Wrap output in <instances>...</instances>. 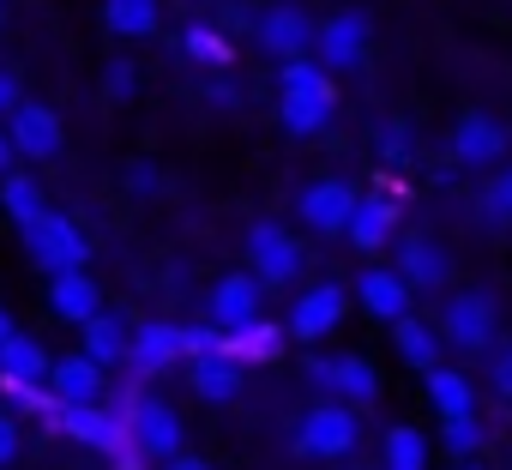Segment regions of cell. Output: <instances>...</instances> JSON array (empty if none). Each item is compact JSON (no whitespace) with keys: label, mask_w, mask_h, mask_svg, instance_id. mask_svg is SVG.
I'll use <instances>...</instances> for the list:
<instances>
[{"label":"cell","mask_w":512,"mask_h":470,"mask_svg":"<svg viewBox=\"0 0 512 470\" xmlns=\"http://www.w3.org/2000/svg\"><path fill=\"white\" fill-rule=\"evenodd\" d=\"M278 85H284V133H290V139H314V133H326V121H332V109H338V85H332V73H326L320 61L296 55V61H284Z\"/></svg>","instance_id":"cell-1"},{"label":"cell","mask_w":512,"mask_h":470,"mask_svg":"<svg viewBox=\"0 0 512 470\" xmlns=\"http://www.w3.org/2000/svg\"><path fill=\"white\" fill-rule=\"evenodd\" d=\"M19 229H25V254H31L43 272H79V266L91 260V242L79 235V223L61 217V211H37V217L19 223Z\"/></svg>","instance_id":"cell-2"},{"label":"cell","mask_w":512,"mask_h":470,"mask_svg":"<svg viewBox=\"0 0 512 470\" xmlns=\"http://www.w3.org/2000/svg\"><path fill=\"white\" fill-rule=\"evenodd\" d=\"M356 440H362V422H356V410H350L344 398L314 404V410L302 416V428H296V452H302V458H350Z\"/></svg>","instance_id":"cell-3"},{"label":"cell","mask_w":512,"mask_h":470,"mask_svg":"<svg viewBox=\"0 0 512 470\" xmlns=\"http://www.w3.org/2000/svg\"><path fill=\"white\" fill-rule=\"evenodd\" d=\"M368 43H374V25H368V13H332V19H320L314 25V61L326 67V73H350V67H362V55H368Z\"/></svg>","instance_id":"cell-4"},{"label":"cell","mask_w":512,"mask_h":470,"mask_svg":"<svg viewBox=\"0 0 512 470\" xmlns=\"http://www.w3.org/2000/svg\"><path fill=\"white\" fill-rule=\"evenodd\" d=\"M247 266H253V278H260V284H290V278L302 272V248H296V235H290L284 223L260 217V223L247 229Z\"/></svg>","instance_id":"cell-5"},{"label":"cell","mask_w":512,"mask_h":470,"mask_svg":"<svg viewBox=\"0 0 512 470\" xmlns=\"http://www.w3.org/2000/svg\"><path fill=\"white\" fill-rule=\"evenodd\" d=\"M205 314H211L217 332H241V326H253V320L266 314V284L253 278V272H229V278H217Z\"/></svg>","instance_id":"cell-6"},{"label":"cell","mask_w":512,"mask_h":470,"mask_svg":"<svg viewBox=\"0 0 512 470\" xmlns=\"http://www.w3.org/2000/svg\"><path fill=\"white\" fill-rule=\"evenodd\" d=\"M7 139H13V151H19V157L49 163V157H61L67 127H61V115H55L49 103H19V109L7 115Z\"/></svg>","instance_id":"cell-7"},{"label":"cell","mask_w":512,"mask_h":470,"mask_svg":"<svg viewBox=\"0 0 512 470\" xmlns=\"http://www.w3.org/2000/svg\"><path fill=\"white\" fill-rule=\"evenodd\" d=\"M440 332H446V344H458V350H488L494 332H500V314H494L488 296L464 290V296H446V308H440Z\"/></svg>","instance_id":"cell-8"},{"label":"cell","mask_w":512,"mask_h":470,"mask_svg":"<svg viewBox=\"0 0 512 470\" xmlns=\"http://www.w3.org/2000/svg\"><path fill=\"white\" fill-rule=\"evenodd\" d=\"M344 308H350V296H344L338 284H314V290H302V296H296V308H290L284 332H290L296 344H320L326 332H338V326H344Z\"/></svg>","instance_id":"cell-9"},{"label":"cell","mask_w":512,"mask_h":470,"mask_svg":"<svg viewBox=\"0 0 512 470\" xmlns=\"http://www.w3.org/2000/svg\"><path fill=\"white\" fill-rule=\"evenodd\" d=\"M253 37H260V49L266 55H278V61H296V55H308L314 49V19L302 13V7H266L260 13V25H253Z\"/></svg>","instance_id":"cell-10"},{"label":"cell","mask_w":512,"mask_h":470,"mask_svg":"<svg viewBox=\"0 0 512 470\" xmlns=\"http://www.w3.org/2000/svg\"><path fill=\"white\" fill-rule=\"evenodd\" d=\"M356 187L350 181H314L302 199H296V217L314 229V235H344V223H350V211H356Z\"/></svg>","instance_id":"cell-11"},{"label":"cell","mask_w":512,"mask_h":470,"mask_svg":"<svg viewBox=\"0 0 512 470\" xmlns=\"http://www.w3.org/2000/svg\"><path fill=\"white\" fill-rule=\"evenodd\" d=\"M127 428H133V446L145 458H175L181 452V416L163 398H139L133 416H127Z\"/></svg>","instance_id":"cell-12"},{"label":"cell","mask_w":512,"mask_h":470,"mask_svg":"<svg viewBox=\"0 0 512 470\" xmlns=\"http://www.w3.org/2000/svg\"><path fill=\"white\" fill-rule=\"evenodd\" d=\"M452 157L464 163V169H488V163H500L506 157V127L494 121V115H458V127H452Z\"/></svg>","instance_id":"cell-13"},{"label":"cell","mask_w":512,"mask_h":470,"mask_svg":"<svg viewBox=\"0 0 512 470\" xmlns=\"http://www.w3.org/2000/svg\"><path fill=\"white\" fill-rule=\"evenodd\" d=\"M49 416H55V422L67 428V434H79L85 446H97V452H121V464L133 470V458H127V434H121V422H115V416H103L97 404H55Z\"/></svg>","instance_id":"cell-14"},{"label":"cell","mask_w":512,"mask_h":470,"mask_svg":"<svg viewBox=\"0 0 512 470\" xmlns=\"http://www.w3.org/2000/svg\"><path fill=\"white\" fill-rule=\"evenodd\" d=\"M49 398L55 404H97L103 398V362H91L85 350L79 356H55L49 362Z\"/></svg>","instance_id":"cell-15"},{"label":"cell","mask_w":512,"mask_h":470,"mask_svg":"<svg viewBox=\"0 0 512 470\" xmlns=\"http://www.w3.org/2000/svg\"><path fill=\"white\" fill-rule=\"evenodd\" d=\"M181 362V326H169V320H145L133 338H127V368H139V374H163V368H175Z\"/></svg>","instance_id":"cell-16"},{"label":"cell","mask_w":512,"mask_h":470,"mask_svg":"<svg viewBox=\"0 0 512 470\" xmlns=\"http://www.w3.org/2000/svg\"><path fill=\"white\" fill-rule=\"evenodd\" d=\"M410 290H440L446 278H452V254L446 248H434V242H422V235H410V242L398 248V266H392Z\"/></svg>","instance_id":"cell-17"},{"label":"cell","mask_w":512,"mask_h":470,"mask_svg":"<svg viewBox=\"0 0 512 470\" xmlns=\"http://www.w3.org/2000/svg\"><path fill=\"white\" fill-rule=\"evenodd\" d=\"M49 308H55V320L85 326V320L103 308V290L85 278V266H79V272H49Z\"/></svg>","instance_id":"cell-18"},{"label":"cell","mask_w":512,"mask_h":470,"mask_svg":"<svg viewBox=\"0 0 512 470\" xmlns=\"http://www.w3.org/2000/svg\"><path fill=\"white\" fill-rule=\"evenodd\" d=\"M392 223H398V205H392L386 193H374V199H356V211H350L344 235H350V248L374 254V248H386V242H392Z\"/></svg>","instance_id":"cell-19"},{"label":"cell","mask_w":512,"mask_h":470,"mask_svg":"<svg viewBox=\"0 0 512 470\" xmlns=\"http://www.w3.org/2000/svg\"><path fill=\"white\" fill-rule=\"evenodd\" d=\"M49 350L37 344V338H25V332H13L7 344H0V386H43L49 380Z\"/></svg>","instance_id":"cell-20"},{"label":"cell","mask_w":512,"mask_h":470,"mask_svg":"<svg viewBox=\"0 0 512 470\" xmlns=\"http://www.w3.org/2000/svg\"><path fill=\"white\" fill-rule=\"evenodd\" d=\"M356 296H362V308H368L374 320H386V326H392V320H404V314H410V296H416V290H410V284H404L398 272L374 266V272H362Z\"/></svg>","instance_id":"cell-21"},{"label":"cell","mask_w":512,"mask_h":470,"mask_svg":"<svg viewBox=\"0 0 512 470\" xmlns=\"http://www.w3.org/2000/svg\"><path fill=\"white\" fill-rule=\"evenodd\" d=\"M193 392L205 398V404H235L241 398V362L235 356H199L193 362Z\"/></svg>","instance_id":"cell-22"},{"label":"cell","mask_w":512,"mask_h":470,"mask_svg":"<svg viewBox=\"0 0 512 470\" xmlns=\"http://www.w3.org/2000/svg\"><path fill=\"white\" fill-rule=\"evenodd\" d=\"M103 25L115 37H157L163 7H157V0H103Z\"/></svg>","instance_id":"cell-23"},{"label":"cell","mask_w":512,"mask_h":470,"mask_svg":"<svg viewBox=\"0 0 512 470\" xmlns=\"http://www.w3.org/2000/svg\"><path fill=\"white\" fill-rule=\"evenodd\" d=\"M284 338H290V332H284V326H266V314H260L253 326H241V332H223V356H235V362H241V356H247V362H266V356L284 350Z\"/></svg>","instance_id":"cell-24"},{"label":"cell","mask_w":512,"mask_h":470,"mask_svg":"<svg viewBox=\"0 0 512 470\" xmlns=\"http://www.w3.org/2000/svg\"><path fill=\"white\" fill-rule=\"evenodd\" d=\"M127 338H133V332H127L115 314H103V308L85 320V356H91V362H103V368L127 362Z\"/></svg>","instance_id":"cell-25"},{"label":"cell","mask_w":512,"mask_h":470,"mask_svg":"<svg viewBox=\"0 0 512 470\" xmlns=\"http://www.w3.org/2000/svg\"><path fill=\"white\" fill-rule=\"evenodd\" d=\"M332 392H338L344 404H374V398H380L374 362H362V356H332Z\"/></svg>","instance_id":"cell-26"},{"label":"cell","mask_w":512,"mask_h":470,"mask_svg":"<svg viewBox=\"0 0 512 470\" xmlns=\"http://www.w3.org/2000/svg\"><path fill=\"white\" fill-rule=\"evenodd\" d=\"M0 211H7L13 223H31L37 211H49V199H43V187H37L31 175L7 169V175H0Z\"/></svg>","instance_id":"cell-27"},{"label":"cell","mask_w":512,"mask_h":470,"mask_svg":"<svg viewBox=\"0 0 512 470\" xmlns=\"http://www.w3.org/2000/svg\"><path fill=\"white\" fill-rule=\"evenodd\" d=\"M380 452H386V470H428V434H422V428H410V422L386 428Z\"/></svg>","instance_id":"cell-28"},{"label":"cell","mask_w":512,"mask_h":470,"mask_svg":"<svg viewBox=\"0 0 512 470\" xmlns=\"http://www.w3.org/2000/svg\"><path fill=\"white\" fill-rule=\"evenodd\" d=\"M470 398H476V392H470V380H464L458 368H440V362L428 368V404H434L440 416H464Z\"/></svg>","instance_id":"cell-29"},{"label":"cell","mask_w":512,"mask_h":470,"mask_svg":"<svg viewBox=\"0 0 512 470\" xmlns=\"http://www.w3.org/2000/svg\"><path fill=\"white\" fill-rule=\"evenodd\" d=\"M392 332H398V350H404V362H410V368H422V374H428V368L440 362V338H434V332H428L416 314L392 320Z\"/></svg>","instance_id":"cell-30"},{"label":"cell","mask_w":512,"mask_h":470,"mask_svg":"<svg viewBox=\"0 0 512 470\" xmlns=\"http://www.w3.org/2000/svg\"><path fill=\"white\" fill-rule=\"evenodd\" d=\"M446 428H440V440H446V452H458V458H470L476 446H482V422H476V410H464V416H440Z\"/></svg>","instance_id":"cell-31"},{"label":"cell","mask_w":512,"mask_h":470,"mask_svg":"<svg viewBox=\"0 0 512 470\" xmlns=\"http://www.w3.org/2000/svg\"><path fill=\"white\" fill-rule=\"evenodd\" d=\"M482 217H494V223H512V169H500V175L482 187Z\"/></svg>","instance_id":"cell-32"},{"label":"cell","mask_w":512,"mask_h":470,"mask_svg":"<svg viewBox=\"0 0 512 470\" xmlns=\"http://www.w3.org/2000/svg\"><path fill=\"white\" fill-rule=\"evenodd\" d=\"M133 91H139V67H133V61H109V67H103V97H109V103H127Z\"/></svg>","instance_id":"cell-33"},{"label":"cell","mask_w":512,"mask_h":470,"mask_svg":"<svg viewBox=\"0 0 512 470\" xmlns=\"http://www.w3.org/2000/svg\"><path fill=\"white\" fill-rule=\"evenodd\" d=\"M223 350V332L217 326H187L181 332V362H199V356H217Z\"/></svg>","instance_id":"cell-34"},{"label":"cell","mask_w":512,"mask_h":470,"mask_svg":"<svg viewBox=\"0 0 512 470\" xmlns=\"http://www.w3.org/2000/svg\"><path fill=\"white\" fill-rule=\"evenodd\" d=\"M187 55H199V61H211V67H223V61H229V49H223L205 25H193V31H187Z\"/></svg>","instance_id":"cell-35"},{"label":"cell","mask_w":512,"mask_h":470,"mask_svg":"<svg viewBox=\"0 0 512 470\" xmlns=\"http://www.w3.org/2000/svg\"><path fill=\"white\" fill-rule=\"evenodd\" d=\"M19 103H25V79H19V67H0V121H7Z\"/></svg>","instance_id":"cell-36"},{"label":"cell","mask_w":512,"mask_h":470,"mask_svg":"<svg viewBox=\"0 0 512 470\" xmlns=\"http://www.w3.org/2000/svg\"><path fill=\"white\" fill-rule=\"evenodd\" d=\"M380 151H386V157H404V151H410V121H386V127H380Z\"/></svg>","instance_id":"cell-37"},{"label":"cell","mask_w":512,"mask_h":470,"mask_svg":"<svg viewBox=\"0 0 512 470\" xmlns=\"http://www.w3.org/2000/svg\"><path fill=\"white\" fill-rule=\"evenodd\" d=\"M7 464H19V422L0 410V470H7Z\"/></svg>","instance_id":"cell-38"},{"label":"cell","mask_w":512,"mask_h":470,"mask_svg":"<svg viewBox=\"0 0 512 470\" xmlns=\"http://www.w3.org/2000/svg\"><path fill=\"white\" fill-rule=\"evenodd\" d=\"M488 380H494V392H500V398H512V344L488 362Z\"/></svg>","instance_id":"cell-39"},{"label":"cell","mask_w":512,"mask_h":470,"mask_svg":"<svg viewBox=\"0 0 512 470\" xmlns=\"http://www.w3.org/2000/svg\"><path fill=\"white\" fill-rule=\"evenodd\" d=\"M127 187H133V193H157V187H163V175H157L151 163H127Z\"/></svg>","instance_id":"cell-40"},{"label":"cell","mask_w":512,"mask_h":470,"mask_svg":"<svg viewBox=\"0 0 512 470\" xmlns=\"http://www.w3.org/2000/svg\"><path fill=\"white\" fill-rule=\"evenodd\" d=\"M308 386L332 392V356H308Z\"/></svg>","instance_id":"cell-41"},{"label":"cell","mask_w":512,"mask_h":470,"mask_svg":"<svg viewBox=\"0 0 512 470\" xmlns=\"http://www.w3.org/2000/svg\"><path fill=\"white\" fill-rule=\"evenodd\" d=\"M19 163V151H13V139H7V127H0V175H7Z\"/></svg>","instance_id":"cell-42"},{"label":"cell","mask_w":512,"mask_h":470,"mask_svg":"<svg viewBox=\"0 0 512 470\" xmlns=\"http://www.w3.org/2000/svg\"><path fill=\"white\" fill-rule=\"evenodd\" d=\"M169 470H211V464H205V458H187V452H175V458H169Z\"/></svg>","instance_id":"cell-43"},{"label":"cell","mask_w":512,"mask_h":470,"mask_svg":"<svg viewBox=\"0 0 512 470\" xmlns=\"http://www.w3.org/2000/svg\"><path fill=\"white\" fill-rule=\"evenodd\" d=\"M7 338H13V314H7V308H0V344H7Z\"/></svg>","instance_id":"cell-44"},{"label":"cell","mask_w":512,"mask_h":470,"mask_svg":"<svg viewBox=\"0 0 512 470\" xmlns=\"http://www.w3.org/2000/svg\"><path fill=\"white\" fill-rule=\"evenodd\" d=\"M464 470H482V464H476V458H464Z\"/></svg>","instance_id":"cell-45"},{"label":"cell","mask_w":512,"mask_h":470,"mask_svg":"<svg viewBox=\"0 0 512 470\" xmlns=\"http://www.w3.org/2000/svg\"><path fill=\"white\" fill-rule=\"evenodd\" d=\"M0 25H7V0H0Z\"/></svg>","instance_id":"cell-46"}]
</instances>
